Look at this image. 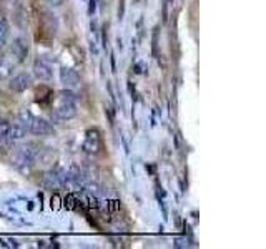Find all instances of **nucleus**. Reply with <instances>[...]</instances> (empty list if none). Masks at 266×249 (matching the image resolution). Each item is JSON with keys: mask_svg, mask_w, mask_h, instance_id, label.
I'll list each match as a JSON object with an SVG mask.
<instances>
[{"mask_svg": "<svg viewBox=\"0 0 266 249\" xmlns=\"http://www.w3.org/2000/svg\"><path fill=\"white\" fill-rule=\"evenodd\" d=\"M18 124L27 130V133H34L38 136H45V135H52L55 132L52 123L43 120V118H38L34 113H30L29 110H20L18 113L15 115Z\"/></svg>", "mask_w": 266, "mask_h": 249, "instance_id": "nucleus-1", "label": "nucleus"}, {"mask_svg": "<svg viewBox=\"0 0 266 249\" xmlns=\"http://www.w3.org/2000/svg\"><path fill=\"white\" fill-rule=\"evenodd\" d=\"M38 158V148L35 143H23L22 146L15 150L14 156H12V165H14L18 171L27 173L29 169L35 165Z\"/></svg>", "mask_w": 266, "mask_h": 249, "instance_id": "nucleus-2", "label": "nucleus"}, {"mask_svg": "<svg viewBox=\"0 0 266 249\" xmlns=\"http://www.w3.org/2000/svg\"><path fill=\"white\" fill-rule=\"evenodd\" d=\"M75 116H77V107H75V103H65V102H62L54 111H52V121H54V123L70 121Z\"/></svg>", "mask_w": 266, "mask_h": 249, "instance_id": "nucleus-3", "label": "nucleus"}, {"mask_svg": "<svg viewBox=\"0 0 266 249\" xmlns=\"http://www.w3.org/2000/svg\"><path fill=\"white\" fill-rule=\"evenodd\" d=\"M82 148H83V152L88 153V155H96L100 152L102 150V136H100L99 130H95V128L87 130Z\"/></svg>", "mask_w": 266, "mask_h": 249, "instance_id": "nucleus-4", "label": "nucleus"}, {"mask_svg": "<svg viewBox=\"0 0 266 249\" xmlns=\"http://www.w3.org/2000/svg\"><path fill=\"white\" fill-rule=\"evenodd\" d=\"M43 186L50 189H58L67 186V171L65 169H52L43 176Z\"/></svg>", "mask_w": 266, "mask_h": 249, "instance_id": "nucleus-5", "label": "nucleus"}, {"mask_svg": "<svg viewBox=\"0 0 266 249\" xmlns=\"http://www.w3.org/2000/svg\"><path fill=\"white\" fill-rule=\"evenodd\" d=\"M32 82H34V78H32V75L25 73V71H22V73H17L15 77L10 78V83H9V88L12 91H15V93H22V91L29 90L32 87Z\"/></svg>", "mask_w": 266, "mask_h": 249, "instance_id": "nucleus-6", "label": "nucleus"}, {"mask_svg": "<svg viewBox=\"0 0 266 249\" xmlns=\"http://www.w3.org/2000/svg\"><path fill=\"white\" fill-rule=\"evenodd\" d=\"M34 75L40 82H49L54 77V70H52V65L49 62H45L43 58H37L34 62Z\"/></svg>", "mask_w": 266, "mask_h": 249, "instance_id": "nucleus-7", "label": "nucleus"}, {"mask_svg": "<svg viewBox=\"0 0 266 249\" xmlns=\"http://www.w3.org/2000/svg\"><path fill=\"white\" fill-rule=\"evenodd\" d=\"M60 82L65 85V87H77V85H80L79 71L70 67H62L60 68Z\"/></svg>", "mask_w": 266, "mask_h": 249, "instance_id": "nucleus-8", "label": "nucleus"}, {"mask_svg": "<svg viewBox=\"0 0 266 249\" xmlns=\"http://www.w3.org/2000/svg\"><path fill=\"white\" fill-rule=\"evenodd\" d=\"M10 127H12V123L0 120V148H4V150H9V148H12V145H14V141L10 138Z\"/></svg>", "mask_w": 266, "mask_h": 249, "instance_id": "nucleus-9", "label": "nucleus"}, {"mask_svg": "<svg viewBox=\"0 0 266 249\" xmlns=\"http://www.w3.org/2000/svg\"><path fill=\"white\" fill-rule=\"evenodd\" d=\"M12 54H14V57H17L18 62H23L25 58H27L29 47H27V43H25L23 38H15L14 43H12Z\"/></svg>", "mask_w": 266, "mask_h": 249, "instance_id": "nucleus-10", "label": "nucleus"}, {"mask_svg": "<svg viewBox=\"0 0 266 249\" xmlns=\"http://www.w3.org/2000/svg\"><path fill=\"white\" fill-rule=\"evenodd\" d=\"M15 65L7 57H0V80H9L14 75Z\"/></svg>", "mask_w": 266, "mask_h": 249, "instance_id": "nucleus-11", "label": "nucleus"}, {"mask_svg": "<svg viewBox=\"0 0 266 249\" xmlns=\"http://www.w3.org/2000/svg\"><path fill=\"white\" fill-rule=\"evenodd\" d=\"M9 37H10V27H9V23H7V20H5L4 17H0V47L7 43Z\"/></svg>", "mask_w": 266, "mask_h": 249, "instance_id": "nucleus-12", "label": "nucleus"}, {"mask_svg": "<svg viewBox=\"0 0 266 249\" xmlns=\"http://www.w3.org/2000/svg\"><path fill=\"white\" fill-rule=\"evenodd\" d=\"M58 98H60V102H65V103H77V100H79V96H77L72 90H62L60 93H58Z\"/></svg>", "mask_w": 266, "mask_h": 249, "instance_id": "nucleus-13", "label": "nucleus"}, {"mask_svg": "<svg viewBox=\"0 0 266 249\" xmlns=\"http://www.w3.org/2000/svg\"><path fill=\"white\" fill-rule=\"evenodd\" d=\"M153 55H158V29H155L153 32Z\"/></svg>", "mask_w": 266, "mask_h": 249, "instance_id": "nucleus-14", "label": "nucleus"}, {"mask_svg": "<svg viewBox=\"0 0 266 249\" xmlns=\"http://www.w3.org/2000/svg\"><path fill=\"white\" fill-rule=\"evenodd\" d=\"M45 4H49L50 7H60V5L65 2V0H43Z\"/></svg>", "mask_w": 266, "mask_h": 249, "instance_id": "nucleus-15", "label": "nucleus"}, {"mask_svg": "<svg viewBox=\"0 0 266 249\" xmlns=\"http://www.w3.org/2000/svg\"><path fill=\"white\" fill-rule=\"evenodd\" d=\"M95 4H96V2H95V0H90V10H88V12H90V15H92V14H93V12H95V7H96V5H95Z\"/></svg>", "mask_w": 266, "mask_h": 249, "instance_id": "nucleus-16", "label": "nucleus"}]
</instances>
